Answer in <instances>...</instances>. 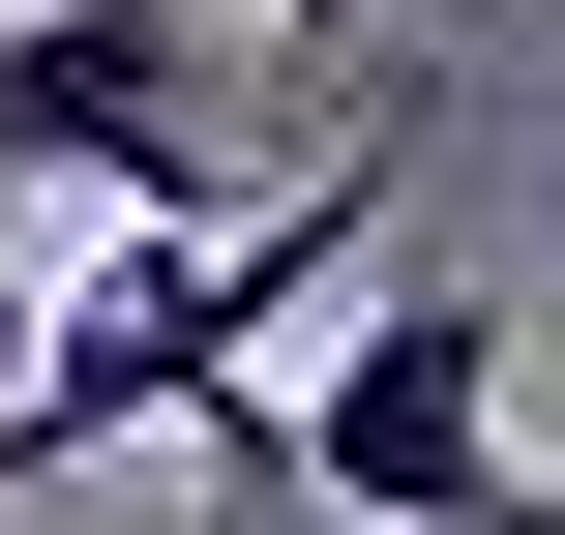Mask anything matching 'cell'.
<instances>
[{"label":"cell","mask_w":565,"mask_h":535,"mask_svg":"<svg viewBox=\"0 0 565 535\" xmlns=\"http://www.w3.org/2000/svg\"><path fill=\"white\" fill-rule=\"evenodd\" d=\"M0 179L238 208V179H268V30H238V0H0Z\"/></svg>","instance_id":"cell-1"},{"label":"cell","mask_w":565,"mask_h":535,"mask_svg":"<svg viewBox=\"0 0 565 535\" xmlns=\"http://www.w3.org/2000/svg\"><path fill=\"white\" fill-rule=\"evenodd\" d=\"M268 477L358 535H477L507 506V298H447V268H358L328 328H298V417H268Z\"/></svg>","instance_id":"cell-2"},{"label":"cell","mask_w":565,"mask_h":535,"mask_svg":"<svg viewBox=\"0 0 565 535\" xmlns=\"http://www.w3.org/2000/svg\"><path fill=\"white\" fill-rule=\"evenodd\" d=\"M238 30H268V60H387V0H238Z\"/></svg>","instance_id":"cell-3"},{"label":"cell","mask_w":565,"mask_h":535,"mask_svg":"<svg viewBox=\"0 0 565 535\" xmlns=\"http://www.w3.org/2000/svg\"><path fill=\"white\" fill-rule=\"evenodd\" d=\"M477 535H565V477H507V506H477Z\"/></svg>","instance_id":"cell-4"},{"label":"cell","mask_w":565,"mask_h":535,"mask_svg":"<svg viewBox=\"0 0 565 535\" xmlns=\"http://www.w3.org/2000/svg\"><path fill=\"white\" fill-rule=\"evenodd\" d=\"M0 357H30V298H0Z\"/></svg>","instance_id":"cell-5"}]
</instances>
